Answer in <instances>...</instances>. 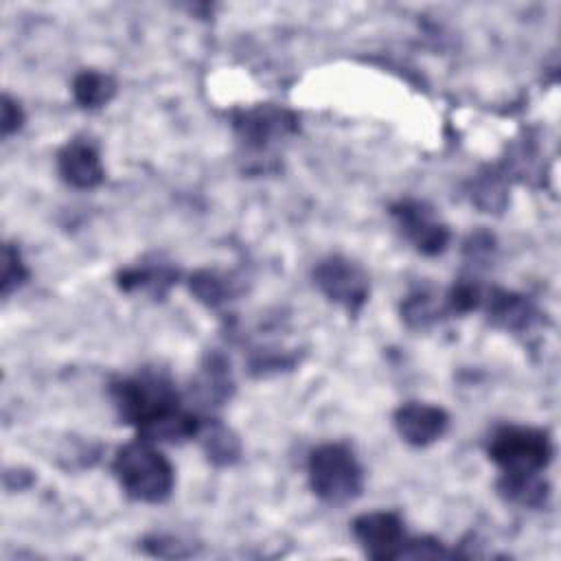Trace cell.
Segmentation results:
<instances>
[{"mask_svg": "<svg viewBox=\"0 0 561 561\" xmlns=\"http://www.w3.org/2000/svg\"><path fill=\"white\" fill-rule=\"evenodd\" d=\"M123 423L134 425L145 440L182 443L197 436L202 421L180 403L171 377L158 368H142L110 388Z\"/></svg>", "mask_w": 561, "mask_h": 561, "instance_id": "cell-1", "label": "cell"}, {"mask_svg": "<svg viewBox=\"0 0 561 561\" xmlns=\"http://www.w3.org/2000/svg\"><path fill=\"white\" fill-rule=\"evenodd\" d=\"M112 471L121 489L136 502L160 504L169 500L175 486V471L169 458L151 445V440L138 438L118 447Z\"/></svg>", "mask_w": 561, "mask_h": 561, "instance_id": "cell-2", "label": "cell"}, {"mask_svg": "<svg viewBox=\"0 0 561 561\" xmlns=\"http://www.w3.org/2000/svg\"><path fill=\"white\" fill-rule=\"evenodd\" d=\"M309 484L329 504H346L364 489V469L351 447L327 443L309 454Z\"/></svg>", "mask_w": 561, "mask_h": 561, "instance_id": "cell-3", "label": "cell"}, {"mask_svg": "<svg viewBox=\"0 0 561 561\" xmlns=\"http://www.w3.org/2000/svg\"><path fill=\"white\" fill-rule=\"evenodd\" d=\"M489 458L502 473H539L552 458V443L539 427L504 425L489 440Z\"/></svg>", "mask_w": 561, "mask_h": 561, "instance_id": "cell-4", "label": "cell"}, {"mask_svg": "<svg viewBox=\"0 0 561 561\" xmlns=\"http://www.w3.org/2000/svg\"><path fill=\"white\" fill-rule=\"evenodd\" d=\"M313 283L331 302L344 307L348 313H357L370 294V280L364 267L340 254L327 256L313 267Z\"/></svg>", "mask_w": 561, "mask_h": 561, "instance_id": "cell-5", "label": "cell"}, {"mask_svg": "<svg viewBox=\"0 0 561 561\" xmlns=\"http://www.w3.org/2000/svg\"><path fill=\"white\" fill-rule=\"evenodd\" d=\"M401 234L427 256L440 254L449 243V228L436 217L434 208L419 199H399L390 206Z\"/></svg>", "mask_w": 561, "mask_h": 561, "instance_id": "cell-6", "label": "cell"}, {"mask_svg": "<svg viewBox=\"0 0 561 561\" xmlns=\"http://www.w3.org/2000/svg\"><path fill=\"white\" fill-rule=\"evenodd\" d=\"M353 535L373 559H401L408 546L403 519L392 511H370L353 522Z\"/></svg>", "mask_w": 561, "mask_h": 561, "instance_id": "cell-7", "label": "cell"}, {"mask_svg": "<svg viewBox=\"0 0 561 561\" xmlns=\"http://www.w3.org/2000/svg\"><path fill=\"white\" fill-rule=\"evenodd\" d=\"M232 127L245 145L261 149L294 134L298 129V118L285 107L261 103L248 110H237L232 114Z\"/></svg>", "mask_w": 561, "mask_h": 561, "instance_id": "cell-8", "label": "cell"}, {"mask_svg": "<svg viewBox=\"0 0 561 561\" xmlns=\"http://www.w3.org/2000/svg\"><path fill=\"white\" fill-rule=\"evenodd\" d=\"M449 425V414L432 403L408 401L394 412V427L399 436L412 447H427L438 440Z\"/></svg>", "mask_w": 561, "mask_h": 561, "instance_id": "cell-9", "label": "cell"}, {"mask_svg": "<svg viewBox=\"0 0 561 561\" xmlns=\"http://www.w3.org/2000/svg\"><path fill=\"white\" fill-rule=\"evenodd\" d=\"M57 171L61 180L75 188H94L105 178L96 147L83 138H72L59 149Z\"/></svg>", "mask_w": 561, "mask_h": 561, "instance_id": "cell-10", "label": "cell"}, {"mask_svg": "<svg viewBox=\"0 0 561 561\" xmlns=\"http://www.w3.org/2000/svg\"><path fill=\"white\" fill-rule=\"evenodd\" d=\"M178 272L162 261H142L118 272V287L123 291H149L153 296H164L175 283Z\"/></svg>", "mask_w": 561, "mask_h": 561, "instance_id": "cell-11", "label": "cell"}, {"mask_svg": "<svg viewBox=\"0 0 561 561\" xmlns=\"http://www.w3.org/2000/svg\"><path fill=\"white\" fill-rule=\"evenodd\" d=\"M482 302H486L489 318L504 329H524L533 318L530 302L524 296L506 289H491L486 296H482Z\"/></svg>", "mask_w": 561, "mask_h": 561, "instance_id": "cell-12", "label": "cell"}, {"mask_svg": "<svg viewBox=\"0 0 561 561\" xmlns=\"http://www.w3.org/2000/svg\"><path fill=\"white\" fill-rule=\"evenodd\" d=\"M116 94V81L107 72L83 70L72 81V96L83 110H99Z\"/></svg>", "mask_w": 561, "mask_h": 561, "instance_id": "cell-13", "label": "cell"}, {"mask_svg": "<svg viewBox=\"0 0 561 561\" xmlns=\"http://www.w3.org/2000/svg\"><path fill=\"white\" fill-rule=\"evenodd\" d=\"M497 491L504 500L519 506H541L548 497V484L539 473H502Z\"/></svg>", "mask_w": 561, "mask_h": 561, "instance_id": "cell-14", "label": "cell"}, {"mask_svg": "<svg viewBox=\"0 0 561 561\" xmlns=\"http://www.w3.org/2000/svg\"><path fill=\"white\" fill-rule=\"evenodd\" d=\"M197 436L202 438V447L208 456L210 462L215 465H232L239 454H241V445H239V438L234 436V432L217 421H210V423H202Z\"/></svg>", "mask_w": 561, "mask_h": 561, "instance_id": "cell-15", "label": "cell"}, {"mask_svg": "<svg viewBox=\"0 0 561 561\" xmlns=\"http://www.w3.org/2000/svg\"><path fill=\"white\" fill-rule=\"evenodd\" d=\"M438 313H440V307L436 305L434 296H430L427 291H416L408 296L405 302L401 305L403 320L414 329H425L438 318Z\"/></svg>", "mask_w": 561, "mask_h": 561, "instance_id": "cell-16", "label": "cell"}, {"mask_svg": "<svg viewBox=\"0 0 561 561\" xmlns=\"http://www.w3.org/2000/svg\"><path fill=\"white\" fill-rule=\"evenodd\" d=\"M191 291L206 302L208 307H217L219 302L226 300V294L230 291L228 283L224 276H219L217 272L210 270H202L191 278Z\"/></svg>", "mask_w": 561, "mask_h": 561, "instance_id": "cell-17", "label": "cell"}, {"mask_svg": "<svg viewBox=\"0 0 561 561\" xmlns=\"http://www.w3.org/2000/svg\"><path fill=\"white\" fill-rule=\"evenodd\" d=\"M28 276V270L20 256V250L11 243H4L2 248V296H9L13 289H18Z\"/></svg>", "mask_w": 561, "mask_h": 561, "instance_id": "cell-18", "label": "cell"}, {"mask_svg": "<svg viewBox=\"0 0 561 561\" xmlns=\"http://www.w3.org/2000/svg\"><path fill=\"white\" fill-rule=\"evenodd\" d=\"M24 123V112L18 101H13L9 94L2 96V136H11L18 131Z\"/></svg>", "mask_w": 561, "mask_h": 561, "instance_id": "cell-19", "label": "cell"}]
</instances>
